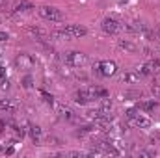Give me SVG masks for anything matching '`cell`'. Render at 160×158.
Masks as SVG:
<instances>
[{
  "label": "cell",
  "mask_w": 160,
  "mask_h": 158,
  "mask_svg": "<svg viewBox=\"0 0 160 158\" xmlns=\"http://www.w3.org/2000/svg\"><path fill=\"white\" fill-rule=\"evenodd\" d=\"M0 78H6V69L0 65Z\"/></svg>",
  "instance_id": "24"
},
{
  "label": "cell",
  "mask_w": 160,
  "mask_h": 158,
  "mask_svg": "<svg viewBox=\"0 0 160 158\" xmlns=\"http://www.w3.org/2000/svg\"><path fill=\"white\" fill-rule=\"evenodd\" d=\"M101 28H102V32L104 34H110V36H114V34H118L121 30V24L116 21V19H104L102 21V24H101Z\"/></svg>",
  "instance_id": "6"
},
{
  "label": "cell",
  "mask_w": 160,
  "mask_h": 158,
  "mask_svg": "<svg viewBox=\"0 0 160 158\" xmlns=\"http://www.w3.org/2000/svg\"><path fill=\"white\" fill-rule=\"evenodd\" d=\"M8 39H9V34L8 32H0V41L4 43V41H8Z\"/></svg>",
  "instance_id": "23"
},
{
  "label": "cell",
  "mask_w": 160,
  "mask_h": 158,
  "mask_svg": "<svg viewBox=\"0 0 160 158\" xmlns=\"http://www.w3.org/2000/svg\"><path fill=\"white\" fill-rule=\"evenodd\" d=\"M119 47H121V48H125V50H128V52H136V50H138V47H136L134 43H130V41H125V39L119 41Z\"/></svg>",
  "instance_id": "17"
},
{
  "label": "cell",
  "mask_w": 160,
  "mask_h": 158,
  "mask_svg": "<svg viewBox=\"0 0 160 158\" xmlns=\"http://www.w3.org/2000/svg\"><path fill=\"white\" fill-rule=\"evenodd\" d=\"M136 73H138L140 77H147V75L153 73V65H151V63H143V65H140V67L136 69Z\"/></svg>",
  "instance_id": "15"
},
{
  "label": "cell",
  "mask_w": 160,
  "mask_h": 158,
  "mask_svg": "<svg viewBox=\"0 0 160 158\" xmlns=\"http://www.w3.org/2000/svg\"><path fill=\"white\" fill-rule=\"evenodd\" d=\"M95 71L101 77H114L118 73V63L116 62H110V60H104V62H99L95 65Z\"/></svg>",
  "instance_id": "4"
},
{
  "label": "cell",
  "mask_w": 160,
  "mask_h": 158,
  "mask_svg": "<svg viewBox=\"0 0 160 158\" xmlns=\"http://www.w3.org/2000/svg\"><path fill=\"white\" fill-rule=\"evenodd\" d=\"M30 136H32V140H34V143H39V138H41V126L38 125H30Z\"/></svg>",
  "instance_id": "14"
},
{
  "label": "cell",
  "mask_w": 160,
  "mask_h": 158,
  "mask_svg": "<svg viewBox=\"0 0 160 158\" xmlns=\"http://www.w3.org/2000/svg\"><path fill=\"white\" fill-rule=\"evenodd\" d=\"M65 63L69 67H77V69H82L86 63H88V56L84 52H78V50H73L65 56Z\"/></svg>",
  "instance_id": "3"
},
{
  "label": "cell",
  "mask_w": 160,
  "mask_h": 158,
  "mask_svg": "<svg viewBox=\"0 0 160 158\" xmlns=\"http://www.w3.org/2000/svg\"><path fill=\"white\" fill-rule=\"evenodd\" d=\"M0 87H2V89H9V82H8V78H2V84H0Z\"/></svg>",
  "instance_id": "22"
},
{
  "label": "cell",
  "mask_w": 160,
  "mask_h": 158,
  "mask_svg": "<svg viewBox=\"0 0 160 158\" xmlns=\"http://www.w3.org/2000/svg\"><path fill=\"white\" fill-rule=\"evenodd\" d=\"M38 65H39V62H38V58L32 56V54L22 52V54H17V58H15V67H17V69H26V71H30V69H36Z\"/></svg>",
  "instance_id": "1"
},
{
  "label": "cell",
  "mask_w": 160,
  "mask_h": 158,
  "mask_svg": "<svg viewBox=\"0 0 160 158\" xmlns=\"http://www.w3.org/2000/svg\"><path fill=\"white\" fill-rule=\"evenodd\" d=\"M4 2H6V0H0V4H4Z\"/></svg>",
  "instance_id": "26"
},
{
  "label": "cell",
  "mask_w": 160,
  "mask_h": 158,
  "mask_svg": "<svg viewBox=\"0 0 160 158\" xmlns=\"http://www.w3.org/2000/svg\"><path fill=\"white\" fill-rule=\"evenodd\" d=\"M30 9H34V6H32L30 2H24V0H22V2H19V4L13 7V11H15V13H22V11H30Z\"/></svg>",
  "instance_id": "13"
},
{
  "label": "cell",
  "mask_w": 160,
  "mask_h": 158,
  "mask_svg": "<svg viewBox=\"0 0 160 158\" xmlns=\"http://www.w3.org/2000/svg\"><path fill=\"white\" fill-rule=\"evenodd\" d=\"M151 91H153V95H155V99H160V84H153V87H151Z\"/></svg>",
  "instance_id": "21"
},
{
  "label": "cell",
  "mask_w": 160,
  "mask_h": 158,
  "mask_svg": "<svg viewBox=\"0 0 160 158\" xmlns=\"http://www.w3.org/2000/svg\"><path fill=\"white\" fill-rule=\"evenodd\" d=\"M125 116H127V119L130 121V119H134L136 116H138V110H136V108H130V110H127V112H125Z\"/></svg>",
  "instance_id": "20"
},
{
  "label": "cell",
  "mask_w": 160,
  "mask_h": 158,
  "mask_svg": "<svg viewBox=\"0 0 160 158\" xmlns=\"http://www.w3.org/2000/svg\"><path fill=\"white\" fill-rule=\"evenodd\" d=\"M0 110H4L6 114H15L17 112V102L11 99H0Z\"/></svg>",
  "instance_id": "8"
},
{
  "label": "cell",
  "mask_w": 160,
  "mask_h": 158,
  "mask_svg": "<svg viewBox=\"0 0 160 158\" xmlns=\"http://www.w3.org/2000/svg\"><path fill=\"white\" fill-rule=\"evenodd\" d=\"M140 75L138 73H134V71H128V73H125L123 77H121V82H125V84H136V82H140Z\"/></svg>",
  "instance_id": "11"
},
{
  "label": "cell",
  "mask_w": 160,
  "mask_h": 158,
  "mask_svg": "<svg viewBox=\"0 0 160 158\" xmlns=\"http://www.w3.org/2000/svg\"><path fill=\"white\" fill-rule=\"evenodd\" d=\"M62 32H63V34H67V37H69V39L84 37V36L88 34V30H86L84 26H80V24H69V26H65Z\"/></svg>",
  "instance_id": "5"
},
{
  "label": "cell",
  "mask_w": 160,
  "mask_h": 158,
  "mask_svg": "<svg viewBox=\"0 0 160 158\" xmlns=\"http://www.w3.org/2000/svg\"><path fill=\"white\" fill-rule=\"evenodd\" d=\"M140 108H142V110H145V112H151V110L158 108V102H157V101H145V102H142V104H140Z\"/></svg>",
  "instance_id": "16"
},
{
  "label": "cell",
  "mask_w": 160,
  "mask_h": 158,
  "mask_svg": "<svg viewBox=\"0 0 160 158\" xmlns=\"http://www.w3.org/2000/svg\"><path fill=\"white\" fill-rule=\"evenodd\" d=\"M130 123L134 125V126H138V128H149L151 126V119L145 117V116H136L134 119H130Z\"/></svg>",
  "instance_id": "10"
},
{
  "label": "cell",
  "mask_w": 160,
  "mask_h": 158,
  "mask_svg": "<svg viewBox=\"0 0 160 158\" xmlns=\"http://www.w3.org/2000/svg\"><path fill=\"white\" fill-rule=\"evenodd\" d=\"M89 89H91V93H93V97H95V99H104V97H108V91H106L104 87H99V86H91Z\"/></svg>",
  "instance_id": "12"
},
{
  "label": "cell",
  "mask_w": 160,
  "mask_h": 158,
  "mask_svg": "<svg viewBox=\"0 0 160 158\" xmlns=\"http://www.w3.org/2000/svg\"><path fill=\"white\" fill-rule=\"evenodd\" d=\"M157 36H158V37H160V30H158V32H157Z\"/></svg>",
  "instance_id": "25"
},
{
  "label": "cell",
  "mask_w": 160,
  "mask_h": 158,
  "mask_svg": "<svg viewBox=\"0 0 160 158\" xmlns=\"http://www.w3.org/2000/svg\"><path fill=\"white\" fill-rule=\"evenodd\" d=\"M52 106H54L56 114H58L62 119H67V121H71V119H73V112H71L67 106H62V104H56V102H54Z\"/></svg>",
  "instance_id": "9"
},
{
  "label": "cell",
  "mask_w": 160,
  "mask_h": 158,
  "mask_svg": "<svg viewBox=\"0 0 160 158\" xmlns=\"http://www.w3.org/2000/svg\"><path fill=\"white\" fill-rule=\"evenodd\" d=\"M39 15L45 21H50V22H62L63 21V13L58 7H54V6H41Z\"/></svg>",
  "instance_id": "2"
},
{
  "label": "cell",
  "mask_w": 160,
  "mask_h": 158,
  "mask_svg": "<svg viewBox=\"0 0 160 158\" xmlns=\"http://www.w3.org/2000/svg\"><path fill=\"white\" fill-rule=\"evenodd\" d=\"M21 84H22V87H24V89H32V86H34V78H32L30 75H26V77H22Z\"/></svg>",
  "instance_id": "18"
},
{
  "label": "cell",
  "mask_w": 160,
  "mask_h": 158,
  "mask_svg": "<svg viewBox=\"0 0 160 158\" xmlns=\"http://www.w3.org/2000/svg\"><path fill=\"white\" fill-rule=\"evenodd\" d=\"M95 97H93V93H91V89L89 87H86V89H80L75 93V102H78V104H88V102H91Z\"/></svg>",
  "instance_id": "7"
},
{
  "label": "cell",
  "mask_w": 160,
  "mask_h": 158,
  "mask_svg": "<svg viewBox=\"0 0 160 158\" xmlns=\"http://www.w3.org/2000/svg\"><path fill=\"white\" fill-rule=\"evenodd\" d=\"M41 97H43V101H45L47 104H50V106L54 104V97H52V95H48L47 91H41Z\"/></svg>",
  "instance_id": "19"
}]
</instances>
